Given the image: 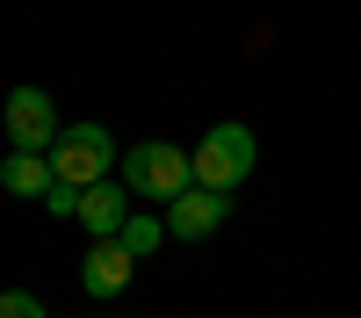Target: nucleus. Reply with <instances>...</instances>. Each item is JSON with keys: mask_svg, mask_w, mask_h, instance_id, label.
<instances>
[{"mask_svg": "<svg viewBox=\"0 0 361 318\" xmlns=\"http://www.w3.org/2000/svg\"><path fill=\"white\" fill-rule=\"evenodd\" d=\"M123 188L145 195V202H173L180 188H195V159H188V145H166V137H145L123 152Z\"/></svg>", "mask_w": 361, "mask_h": 318, "instance_id": "obj_1", "label": "nucleus"}, {"mask_svg": "<svg viewBox=\"0 0 361 318\" xmlns=\"http://www.w3.org/2000/svg\"><path fill=\"white\" fill-rule=\"evenodd\" d=\"M116 166H123V152H116V137L102 123H66L51 137V173L66 188H94V181H109Z\"/></svg>", "mask_w": 361, "mask_h": 318, "instance_id": "obj_2", "label": "nucleus"}, {"mask_svg": "<svg viewBox=\"0 0 361 318\" xmlns=\"http://www.w3.org/2000/svg\"><path fill=\"white\" fill-rule=\"evenodd\" d=\"M188 159H195V188H246L260 166V137L246 123H217V130H202Z\"/></svg>", "mask_w": 361, "mask_h": 318, "instance_id": "obj_3", "label": "nucleus"}, {"mask_svg": "<svg viewBox=\"0 0 361 318\" xmlns=\"http://www.w3.org/2000/svg\"><path fill=\"white\" fill-rule=\"evenodd\" d=\"M0 123H8V145H22V152H51V137L66 130L44 87H15L8 109H0Z\"/></svg>", "mask_w": 361, "mask_h": 318, "instance_id": "obj_4", "label": "nucleus"}, {"mask_svg": "<svg viewBox=\"0 0 361 318\" xmlns=\"http://www.w3.org/2000/svg\"><path fill=\"white\" fill-rule=\"evenodd\" d=\"M224 217H231V188H180V195L166 202V239L202 246Z\"/></svg>", "mask_w": 361, "mask_h": 318, "instance_id": "obj_5", "label": "nucleus"}, {"mask_svg": "<svg viewBox=\"0 0 361 318\" xmlns=\"http://www.w3.org/2000/svg\"><path fill=\"white\" fill-rule=\"evenodd\" d=\"M137 268V253L123 239H87V260H80V289L87 297H123V282Z\"/></svg>", "mask_w": 361, "mask_h": 318, "instance_id": "obj_6", "label": "nucleus"}, {"mask_svg": "<svg viewBox=\"0 0 361 318\" xmlns=\"http://www.w3.org/2000/svg\"><path fill=\"white\" fill-rule=\"evenodd\" d=\"M130 188L123 181H94V188H80V231L87 239H116L123 231V217H130Z\"/></svg>", "mask_w": 361, "mask_h": 318, "instance_id": "obj_7", "label": "nucleus"}, {"mask_svg": "<svg viewBox=\"0 0 361 318\" xmlns=\"http://www.w3.org/2000/svg\"><path fill=\"white\" fill-rule=\"evenodd\" d=\"M0 188H8V195H51L58 188V173H51V152H22V145H15V152L8 159H0Z\"/></svg>", "mask_w": 361, "mask_h": 318, "instance_id": "obj_8", "label": "nucleus"}, {"mask_svg": "<svg viewBox=\"0 0 361 318\" xmlns=\"http://www.w3.org/2000/svg\"><path fill=\"white\" fill-rule=\"evenodd\" d=\"M116 239H123V246H130V253L145 260V253H159V239H166V217H152V210H130Z\"/></svg>", "mask_w": 361, "mask_h": 318, "instance_id": "obj_9", "label": "nucleus"}, {"mask_svg": "<svg viewBox=\"0 0 361 318\" xmlns=\"http://www.w3.org/2000/svg\"><path fill=\"white\" fill-rule=\"evenodd\" d=\"M0 318H44V304L29 289H0Z\"/></svg>", "mask_w": 361, "mask_h": 318, "instance_id": "obj_10", "label": "nucleus"}, {"mask_svg": "<svg viewBox=\"0 0 361 318\" xmlns=\"http://www.w3.org/2000/svg\"><path fill=\"white\" fill-rule=\"evenodd\" d=\"M44 210H51V217H80V188H66V181H58V188L44 195Z\"/></svg>", "mask_w": 361, "mask_h": 318, "instance_id": "obj_11", "label": "nucleus"}]
</instances>
